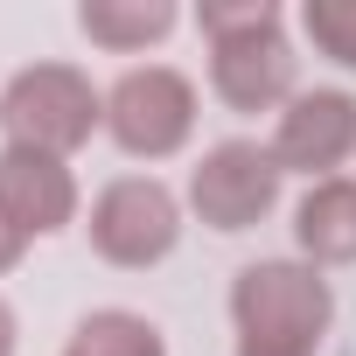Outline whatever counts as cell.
<instances>
[{
  "label": "cell",
  "instance_id": "1",
  "mask_svg": "<svg viewBox=\"0 0 356 356\" xmlns=\"http://www.w3.org/2000/svg\"><path fill=\"white\" fill-rule=\"evenodd\" d=\"M210 49V91L231 112H273L300 91V49L280 0H203L189 15Z\"/></svg>",
  "mask_w": 356,
  "mask_h": 356
},
{
  "label": "cell",
  "instance_id": "2",
  "mask_svg": "<svg viewBox=\"0 0 356 356\" xmlns=\"http://www.w3.org/2000/svg\"><path fill=\"white\" fill-rule=\"evenodd\" d=\"M335 328V286L321 266L293 259H252L231 280V356H321Z\"/></svg>",
  "mask_w": 356,
  "mask_h": 356
},
{
  "label": "cell",
  "instance_id": "3",
  "mask_svg": "<svg viewBox=\"0 0 356 356\" xmlns=\"http://www.w3.org/2000/svg\"><path fill=\"white\" fill-rule=\"evenodd\" d=\"M0 133L8 147H35L70 161L77 147H91V133H105V91L77 70V63H22L0 84Z\"/></svg>",
  "mask_w": 356,
  "mask_h": 356
},
{
  "label": "cell",
  "instance_id": "4",
  "mask_svg": "<svg viewBox=\"0 0 356 356\" xmlns=\"http://www.w3.org/2000/svg\"><path fill=\"white\" fill-rule=\"evenodd\" d=\"M196 119H203V91L189 70L175 63H133L105 84V140L126 154V161H175L189 154L196 140Z\"/></svg>",
  "mask_w": 356,
  "mask_h": 356
},
{
  "label": "cell",
  "instance_id": "5",
  "mask_svg": "<svg viewBox=\"0 0 356 356\" xmlns=\"http://www.w3.org/2000/svg\"><path fill=\"white\" fill-rule=\"evenodd\" d=\"M182 224H189V203L175 196L161 175H112V182L91 196V210H84L91 252L105 266H119V273L161 266L175 245H182Z\"/></svg>",
  "mask_w": 356,
  "mask_h": 356
},
{
  "label": "cell",
  "instance_id": "6",
  "mask_svg": "<svg viewBox=\"0 0 356 356\" xmlns=\"http://www.w3.org/2000/svg\"><path fill=\"white\" fill-rule=\"evenodd\" d=\"M280 189H286V168L273 161V140L238 133V140H217V147L196 154L189 182H182V203H189L196 224L238 238V231H259L280 210Z\"/></svg>",
  "mask_w": 356,
  "mask_h": 356
},
{
  "label": "cell",
  "instance_id": "7",
  "mask_svg": "<svg viewBox=\"0 0 356 356\" xmlns=\"http://www.w3.org/2000/svg\"><path fill=\"white\" fill-rule=\"evenodd\" d=\"M273 161L286 175H307V182H328L356 161V91L342 84H300L280 119H273Z\"/></svg>",
  "mask_w": 356,
  "mask_h": 356
},
{
  "label": "cell",
  "instance_id": "8",
  "mask_svg": "<svg viewBox=\"0 0 356 356\" xmlns=\"http://www.w3.org/2000/svg\"><path fill=\"white\" fill-rule=\"evenodd\" d=\"M0 210L35 245V238H56V231L84 224V189H77L70 161L35 154V147H0Z\"/></svg>",
  "mask_w": 356,
  "mask_h": 356
},
{
  "label": "cell",
  "instance_id": "9",
  "mask_svg": "<svg viewBox=\"0 0 356 356\" xmlns=\"http://www.w3.org/2000/svg\"><path fill=\"white\" fill-rule=\"evenodd\" d=\"M293 245L307 266H356V175L307 182L293 203Z\"/></svg>",
  "mask_w": 356,
  "mask_h": 356
},
{
  "label": "cell",
  "instance_id": "10",
  "mask_svg": "<svg viewBox=\"0 0 356 356\" xmlns=\"http://www.w3.org/2000/svg\"><path fill=\"white\" fill-rule=\"evenodd\" d=\"M182 29L175 0H84L77 8V35L105 56H147Z\"/></svg>",
  "mask_w": 356,
  "mask_h": 356
},
{
  "label": "cell",
  "instance_id": "11",
  "mask_svg": "<svg viewBox=\"0 0 356 356\" xmlns=\"http://www.w3.org/2000/svg\"><path fill=\"white\" fill-rule=\"evenodd\" d=\"M63 356H168V328L140 307H91L70 328Z\"/></svg>",
  "mask_w": 356,
  "mask_h": 356
},
{
  "label": "cell",
  "instance_id": "12",
  "mask_svg": "<svg viewBox=\"0 0 356 356\" xmlns=\"http://www.w3.org/2000/svg\"><path fill=\"white\" fill-rule=\"evenodd\" d=\"M293 22L314 42V56H328V63H342L356 77V0H307Z\"/></svg>",
  "mask_w": 356,
  "mask_h": 356
},
{
  "label": "cell",
  "instance_id": "13",
  "mask_svg": "<svg viewBox=\"0 0 356 356\" xmlns=\"http://www.w3.org/2000/svg\"><path fill=\"white\" fill-rule=\"evenodd\" d=\"M22 259H29V231H22V224H15L8 210H0V280H8V273H15Z\"/></svg>",
  "mask_w": 356,
  "mask_h": 356
},
{
  "label": "cell",
  "instance_id": "14",
  "mask_svg": "<svg viewBox=\"0 0 356 356\" xmlns=\"http://www.w3.org/2000/svg\"><path fill=\"white\" fill-rule=\"evenodd\" d=\"M0 356H22V314L8 293H0Z\"/></svg>",
  "mask_w": 356,
  "mask_h": 356
}]
</instances>
